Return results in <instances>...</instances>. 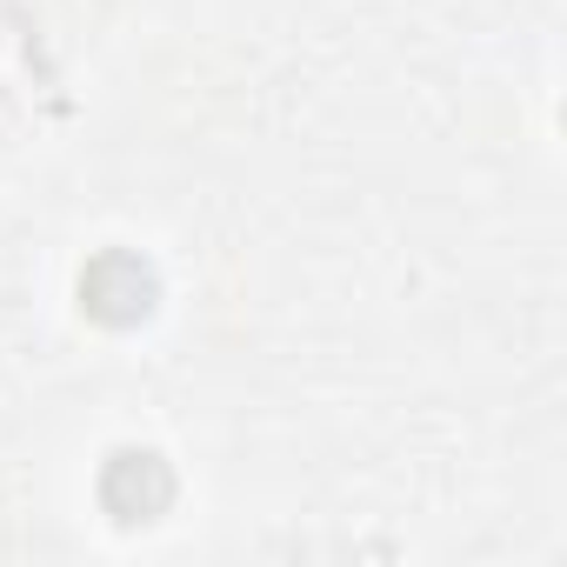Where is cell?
<instances>
[{"label":"cell","mask_w":567,"mask_h":567,"mask_svg":"<svg viewBox=\"0 0 567 567\" xmlns=\"http://www.w3.org/2000/svg\"><path fill=\"white\" fill-rule=\"evenodd\" d=\"M81 308H87L94 321H107V328L141 321V315L154 308V267H147L141 254H127V247H107V254L87 260V274H81Z\"/></svg>","instance_id":"1"},{"label":"cell","mask_w":567,"mask_h":567,"mask_svg":"<svg viewBox=\"0 0 567 567\" xmlns=\"http://www.w3.org/2000/svg\"><path fill=\"white\" fill-rule=\"evenodd\" d=\"M101 501L121 514V520H154L167 501H174V474L161 454H114L107 474H101Z\"/></svg>","instance_id":"2"}]
</instances>
